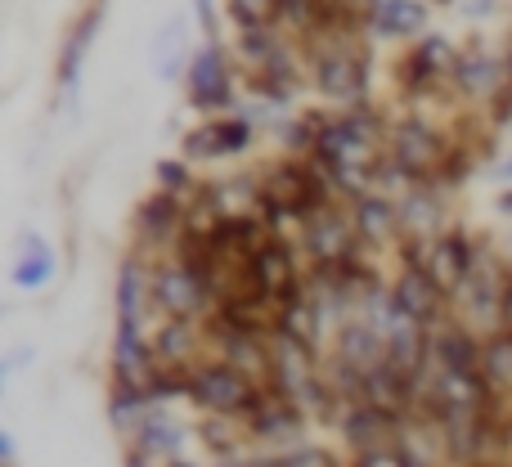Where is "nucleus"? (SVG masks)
I'll use <instances>...</instances> for the list:
<instances>
[{"instance_id": "f257e3e1", "label": "nucleus", "mask_w": 512, "mask_h": 467, "mask_svg": "<svg viewBox=\"0 0 512 467\" xmlns=\"http://www.w3.org/2000/svg\"><path fill=\"white\" fill-rule=\"evenodd\" d=\"M265 382L243 373L239 364L221 360V355H207L194 364V382H189V405L203 409V414H234L248 418V409L256 405Z\"/></svg>"}, {"instance_id": "f03ea898", "label": "nucleus", "mask_w": 512, "mask_h": 467, "mask_svg": "<svg viewBox=\"0 0 512 467\" xmlns=\"http://www.w3.org/2000/svg\"><path fill=\"white\" fill-rule=\"evenodd\" d=\"M153 310L162 319H207L216 315V297L207 274H198L194 265L176 261V256H162L153 261Z\"/></svg>"}, {"instance_id": "7ed1b4c3", "label": "nucleus", "mask_w": 512, "mask_h": 467, "mask_svg": "<svg viewBox=\"0 0 512 467\" xmlns=\"http://www.w3.org/2000/svg\"><path fill=\"white\" fill-rule=\"evenodd\" d=\"M504 283H508V261H495L486 252L477 270L468 274V283L450 297V315L463 319L481 337L499 333L504 328Z\"/></svg>"}, {"instance_id": "20e7f679", "label": "nucleus", "mask_w": 512, "mask_h": 467, "mask_svg": "<svg viewBox=\"0 0 512 467\" xmlns=\"http://www.w3.org/2000/svg\"><path fill=\"white\" fill-rule=\"evenodd\" d=\"M301 252H306L310 265H342V261H351V256L369 252V247H364L360 230H355L351 207L328 203L301 225Z\"/></svg>"}, {"instance_id": "39448f33", "label": "nucleus", "mask_w": 512, "mask_h": 467, "mask_svg": "<svg viewBox=\"0 0 512 467\" xmlns=\"http://www.w3.org/2000/svg\"><path fill=\"white\" fill-rule=\"evenodd\" d=\"M306 423H310V409L301 405V400H292L288 391L270 387V382H265L261 396H256V405L248 409V427H252L256 445H265V450L301 441Z\"/></svg>"}, {"instance_id": "423d86ee", "label": "nucleus", "mask_w": 512, "mask_h": 467, "mask_svg": "<svg viewBox=\"0 0 512 467\" xmlns=\"http://www.w3.org/2000/svg\"><path fill=\"white\" fill-rule=\"evenodd\" d=\"M135 230H140V247L149 252V261H162V256L176 252L180 234L189 230L185 216V198L158 189L153 198H144L140 212H135Z\"/></svg>"}, {"instance_id": "0eeeda50", "label": "nucleus", "mask_w": 512, "mask_h": 467, "mask_svg": "<svg viewBox=\"0 0 512 467\" xmlns=\"http://www.w3.org/2000/svg\"><path fill=\"white\" fill-rule=\"evenodd\" d=\"M391 301H396L409 319H418L423 328H436L450 319V297H445L441 283H436L423 265H400L396 279H391Z\"/></svg>"}, {"instance_id": "6e6552de", "label": "nucleus", "mask_w": 512, "mask_h": 467, "mask_svg": "<svg viewBox=\"0 0 512 467\" xmlns=\"http://www.w3.org/2000/svg\"><path fill=\"white\" fill-rule=\"evenodd\" d=\"M409 414H391L382 405H369V400H351L337 418V436L346 441V450L360 454V450H373V445H387V441H400V427H405Z\"/></svg>"}, {"instance_id": "1a4fd4ad", "label": "nucleus", "mask_w": 512, "mask_h": 467, "mask_svg": "<svg viewBox=\"0 0 512 467\" xmlns=\"http://www.w3.org/2000/svg\"><path fill=\"white\" fill-rule=\"evenodd\" d=\"M153 360L162 369H194L207 360V324L203 319H162L153 328Z\"/></svg>"}, {"instance_id": "9d476101", "label": "nucleus", "mask_w": 512, "mask_h": 467, "mask_svg": "<svg viewBox=\"0 0 512 467\" xmlns=\"http://www.w3.org/2000/svg\"><path fill=\"white\" fill-rule=\"evenodd\" d=\"M126 441L135 445V450L153 454V459L171 463V459H185V445H189V427L180 423V418H171L167 405H149L144 409V418L126 432Z\"/></svg>"}, {"instance_id": "9b49d317", "label": "nucleus", "mask_w": 512, "mask_h": 467, "mask_svg": "<svg viewBox=\"0 0 512 467\" xmlns=\"http://www.w3.org/2000/svg\"><path fill=\"white\" fill-rule=\"evenodd\" d=\"M185 86H189V104L194 108H225L234 99L230 63H225V50L216 41L194 54V63L185 68Z\"/></svg>"}, {"instance_id": "f8f14e48", "label": "nucleus", "mask_w": 512, "mask_h": 467, "mask_svg": "<svg viewBox=\"0 0 512 467\" xmlns=\"http://www.w3.org/2000/svg\"><path fill=\"white\" fill-rule=\"evenodd\" d=\"M252 144V126L239 117H225V122H207L194 135H185V158L189 162H216V158H239Z\"/></svg>"}, {"instance_id": "ddd939ff", "label": "nucleus", "mask_w": 512, "mask_h": 467, "mask_svg": "<svg viewBox=\"0 0 512 467\" xmlns=\"http://www.w3.org/2000/svg\"><path fill=\"white\" fill-rule=\"evenodd\" d=\"M59 274V252L50 247V238L23 234L14 247V265H9V283L18 292H41L50 288V279Z\"/></svg>"}, {"instance_id": "4468645a", "label": "nucleus", "mask_w": 512, "mask_h": 467, "mask_svg": "<svg viewBox=\"0 0 512 467\" xmlns=\"http://www.w3.org/2000/svg\"><path fill=\"white\" fill-rule=\"evenodd\" d=\"M400 225H405V238H423V243L436 238L441 230H450V216H445L432 180H418L414 189L400 194Z\"/></svg>"}, {"instance_id": "2eb2a0df", "label": "nucleus", "mask_w": 512, "mask_h": 467, "mask_svg": "<svg viewBox=\"0 0 512 467\" xmlns=\"http://www.w3.org/2000/svg\"><path fill=\"white\" fill-rule=\"evenodd\" d=\"M189 63H194V54H189V27L180 23V18H171V23L153 36V72H158L162 81H176L180 68H189Z\"/></svg>"}, {"instance_id": "dca6fc26", "label": "nucleus", "mask_w": 512, "mask_h": 467, "mask_svg": "<svg viewBox=\"0 0 512 467\" xmlns=\"http://www.w3.org/2000/svg\"><path fill=\"white\" fill-rule=\"evenodd\" d=\"M243 463L248 467H346L333 450H319V445H306V441L274 445V450H256Z\"/></svg>"}, {"instance_id": "f3484780", "label": "nucleus", "mask_w": 512, "mask_h": 467, "mask_svg": "<svg viewBox=\"0 0 512 467\" xmlns=\"http://www.w3.org/2000/svg\"><path fill=\"white\" fill-rule=\"evenodd\" d=\"M319 90L333 99H355L364 90V68L355 54H328L319 63Z\"/></svg>"}, {"instance_id": "a211bd4d", "label": "nucleus", "mask_w": 512, "mask_h": 467, "mask_svg": "<svg viewBox=\"0 0 512 467\" xmlns=\"http://www.w3.org/2000/svg\"><path fill=\"white\" fill-rule=\"evenodd\" d=\"M373 23L387 36H414V32H423L427 9H423V0H382V5H373Z\"/></svg>"}, {"instance_id": "6ab92c4d", "label": "nucleus", "mask_w": 512, "mask_h": 467, "mask_svg": "<svg viewBox=\"0 0 512 467\" xmlns=\"http://www.w3.org/2000/svg\"><path fill=\"white\" fill-rule=\"evenodd\" d=\"M90 36H95V14H90L86 23L77 27V36H72L68 50H63V63H59V86H63V95H77V77H81V59H86Z\"/></svg>"}, {"instance_id": "aec40b11", "label": "nucleus", "mask_w": 512, "mask_h": 467, "mask_svg": "<svg viewBox=\"0 0 512 467\" xmlns=\"http://www.w3.org/2000/svg\"><path fill=\"white\" fill-rule=\"evenodd\" d=\"M346 467H418V459L405 450V441H387V445H373V450L351 454Z\"/></svg>"}, {"instance_id": "412c9836", "label": "nucleus", "mask_w": 512, "mask_h": 467, "mask_svg": "<svg viewBox=\"0 0 512 467\" xmlns=\"http://www.w3.org/2000/svg\"><path fill=\"white\" fill-rule=\"evenodd\" d=\"M279 9H283V0H230V14L239 18L248 32L252 27H270Z\"/></svg>"}, {"instance_id": "4be33fe9", "label": "nucleus", "mask_w": 512, "mask_h": 467, "mask_svg": "<svg viewBox=\"0 0 512 467\" xmlns=\"http://www.w3.org/2000/svg\"><path fill=\"white\" fill-rule=\"evenodd\" d=\"M158 189H167V194L189 198V194H194V176H189L185 162L167 158V162H158Z\"/></svg>"}, {"instance_id": "5701e85b", "label": "nucleus", "mask_w": 512, "mask_h": 467, "mask_svg": "<svg viewBox=\"0 0 512 467\" xmlns=\"http://www.w3.org/2000/svg\"><path fill=\"white\" fill-rule=\"evenodd\" d=\"M198 23H203V32L216 36V18H212V0H198Z\"/></svg>"}, {"instance_id": "b1692460", "label": "nucleus", "mask_w": 512, "mask_h": 467, "mask_svg": "<svg viewBox=\"0 0 512 467\" xmlns=\"http://www.w3.org/2000/svg\"><path fill=\"white\" fill-rule=\"evenodd\" d=\"M504 328H512V261H508V283H504Z\"/></svg>"}, {"instance_id": "393cba45", "label": "nucleus", "mask_w": 512, "mask_h": 467, "mask_svg": "<svg viewBox=\"0 0 512 467\" xmlns=\"http://www.w3.org/2000/svg\"><path fill=\"white\" fill-rule=\"evenodd\" d=\"M0 459H5V463H14V436H0Z\"/></svg>"}, {"instance_id": "a878e982", "label": "nucleus", "mask_w": 512, "mask_h": 467, "mask_svg": "<svg viewBox=\"0 0 512 467\" xmlns=\"http://www.w3.org/2000/svg\"><path fill=\"white\" fill-rule=\"evenodd\" d=\"M495 176H499V180H508V185H512V153H508V158L495 167Z\"/></svg>"}, {"instance_id": "bb28decb", "label": "nucleus", "mask_w": 512, "mask_h": 467, "mask_svg": "<svg viewBox=\"0 0 512 467\" xmlns=\"http://www.w3.org/2000/svg\"><path fill=\"white\" fill-rule=\"evenodd\" d=\"M499 212L512 216V189H508V194H499Z\"/></svg>"}, {"instance_id": "cd10ccee", "label": "nucleus", "mask_w": 512, "mask_h": 467, "mask_svg": "<svg viewBox=\"0 0 512 467\" xmlns=\"http://www.w3.org/2000/svg\"><path fill=\"white\" fill-rule=\"evenodd\" d=\"M495 467H512V463H495Z\"/></svg>"}, {"instance_id": "c85d7f7f", "label": "nucleus", "mask_w": 512, "mask_h": 467, "mask_svg": "<svg viewBox=\"0 0 512 467\" xmlns=\"http://www.w3.org/2000/svg\"><path fill=\"white\" fill-rule=\"evenodd\" d=\"M508 68H512V59H508Z\"/></svg>"}]
</instances>
